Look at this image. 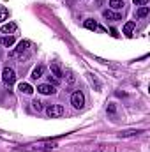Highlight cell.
<instances>
[{
	"label": "cell",
	"mask_w": 150,
	"mask_h": 152,
	"mask_svg": "<svg viewBox=\"0 0 150 152\" xmlns=\"http://www.w3.org/2000/svg\"><path fill=\"white\" fill-rule=\"evenodd\" d=\"M108 112H110V113H115V112H117V108H115V104H110V106H108Z\"/></svg>",
	"instance_id": "21"
},
{
	"label": "cell",
	"mask_w": 150,
	"mask_h": 152,
	"mask_svg": "<svg viewBox=\"0 0 150 152\" xmlns=\"http://www.w3.org/2000/svg\"><path fill=\"white\" fill-rule=\"evenodd\" d=\"M134 27H136V23H134V21H127V23L124 25V34H125L127 37H131V36H133Z\"/></svg>",
	"instance_id": "7"
},
{
	"label": "cell",
	"mask_w": 150,
	"mask_h": 152,
	"mask_svg": "<svg viewBox=\"0 0 150 152\" xmlns=\"http://www.w3.org/2000/svg\"><path fill=\"white\" fill-rule=\"evenodd\" d=\"M46 113H48L50 118H58V117H62V115L66 113V110H64L62 104H51V106L46 108Z\"/></svg>",
	"instance_id": "1"
},
{
	"label": "cell",
	"mask_w": 150,
	"mask_h": 152,
	"mask_svg": "<svg viewBox=\"0 0 150 152\" xmlns=\"http://www.w3.org/2000/svg\"><path fill=\"white\" fill-rule=\"evenodd\" d=\"M138 133H141V131H124V133H120V136L122 138H127V136H136Z\"/></svg>",
	"instance_id": "17"
},
{
	"label": "cell",
	"mask_w": 150,
	"mask_h": 152,
	"mask_svg": "<svg viewBox=\"0 0 150 152\" xmlns=\"http://www.w3.org/2000/svg\"><path fill=\"white\" fill-rule=\"evenodd\" d=\"M14 30H16V23H5V25L2 27V32H4V34L14 32Z\"/></svg>",
	"instance_id": "14"
},
{
	"label": "cell",
	"mask_w": 150,
	"mask_h": 152,
	"mask_svg": "<svg viewBox=\"0 0 150 152\" xmlns=\"http://www.w3.org/2000/svg\"><path fill=\"white\" fill-rule=\"evenodd\" d=\"M39 94H44V96H50V94H55V87L51 83H41L37 87Z\"/></svg>",
	"instance_id": "5"
},
{
	"label": "cell",
	"mask_w": 150,
	"mask_h": 152,
	"mask_svg": "<svg viewBox=\"0 0 150 152\" xmlns=\"http://www.w3.org/2000/svg\"><path fill=\"white\" fill-rule=\"evenodd\" d=\"M42 73H44V66H37V67L32 71V80H37V78H41V76H42Z\"/></svg>",
	"instance_id": "12"
},
{
	"label": "cell",
	"mask_w": 150,
	"mask_h": 152,
	"mask_svg": "<svg viewBox=\"0 0 150 152\" xmlns=\"http://www.w3.org/2000/svg\"><path fill=\"white\" fill-rule=\"evenodd\" d=\"M103 16H104L106 20H110V21H117V20H122V16H120L118 12H113L111 9H106V11H103Z\"/></svg>",
	"instance_id": "6"
},
{
	"label": "cell",
	"mask_w": 150,
	"mask_h": 152,
	"mask_svg": "<svg viewBox=\"0 0 150 152\" xmlns=\"http://www.w3.org/2000/svg\"><path fill=\"white\" fill-rule=\"evenodd\" d=\"M149 12H150V7H149V5H141V7L136 11V16H138V18H145Z\"/></svg>",
	"instance_id": "10"
},
{
	"label": "cell",
	"mask_w": 150,
	"mask_h": 152,
	"mask_svg": "<svg viewBox=\"0 0 150 152\" xmlns=\"http://www.w3.org/2000/svg\"><path fill=\"white\" fill-rule=\"evenodd\" d=\"M134 2V5H147L149 4V0H133Z\"/></svg>",
	"instance_id": "20"
},
{
	"label": "cell",
	"mask_w": 150,
	"mask_h": 152,
	"mask_svg": "<svg viewBox=\"0 0 150 152\" xmlns=\"http://www.w3.org/2000/svg\"><path fill=\"white\" fill-rule=\"evenodd\" d=\"M110 5H111V9H122L124 7V0H110Z\"/></svg>",
	"instance_id": "15"
},
{
	"label": "cell",
	"mask_w": 150,
	"mask_h": 152,
	"mask_svg": "<svg viewBox=\"0 0 150 152\" xmlns=\"http://www.w3.org/2000/svg\"><path fill=\"white\" fill-rule=\"evenodd\" d=\"M32 108L37 110V112H41V110H42V103H41L39 99H34V101H32Z\"/></svg>",
	"instance_id": "18"
},
{
	"label": "cell",
	"mask_w": 150,
	"mask_h": 152,
	"mask_svg": "<svg viewBox=\"0 0 150 152\" xmlns=\"http://www.w3.org/2000/svg\"><path fill=\"white\" fill-rule=\"evenodd\" d=\"M83 25H85V28H88V30H97V28H99V27H97V23H95L94 20H85V23H83Z\"/></svg>",
	"instance_id": "13"
},
{
	"label": "cell",
	"mask_w": 150,
	"mask_h": 152,
	"mask_svg": "<svg viewBox=\"0 0 150 152\" xmlns=\"http://www.w3.org/2000/svg\"><path fill=\"white\" fill-rule=\"evenodd\" d=\"M28 48H30V41H21V42L18 44V48H16L14 51H11V53H9V57H18L20 53H23V51H25V50H28Z\"/></svg>",
	"instance_id": "4"
},
{
	"label": "cell",
	"mask_w": 150,
	"mask_h": 152,
	"mask_svg": "<svg viewBox=\"0 0 150 152\" xmlns=\"http://www.w3.org/2000/svg\"><path fill=\"white\" fill-rule=\"evenodd\" d=\"M50 69H51V75L55 76L57 80H60V78L64 76V73H62V69H60V66H58V64H51V67H50Z\"/></svg>",
	"instance_id": "8"
},
{
	"label": "cell",
	"mask_w": 150,
	"mask_h": 152,
	"mask_svg": "<svg viewBox=\"0 0 150 152\" xmlns=\"http://www.w3.org/2000/svg\"><path fill=\"white\" fill-rule=\"evenodd\" d=\"M74 75H73V71H67V81H69V83H74Z\"/></svg>",
	"instance_id": "19"
},
{
	"label": "cell",
	"mask_w": 150,
	"mask_h": 152,
	"mask_svg": "<svg viewBox=\"0 0 150 152\" xmlns=\"http://www.w3.org/2000/svg\"><path fill=\"white\" fill-rule=\"evenodd\" d=\"M2 80L5 81V85H7V87L14 85V81H16V73H14V69L5 67V69H4V73H2Z\"/></svg>",
	"instance_id": "3"
},
{
	"label": "cell",
	"mask_w": 150,
	"mask_h": 152,
	"mask_svg": "<svg viewBox=\"0 0 150 152\" xmlns=\"http://www.w3.org/2000/svg\"><path fill=\"white\" fill-rule=\"evenodd\" d=\"M0 42H2L4 46H7V48H11V46L14 44V36H4Z\"/></svg>",
	"instance_id": "11"
},
{
	"label": "cell",
	"mask_w": 150,
	"mask_h": 152,
	"mask_svg": "<svg viewBox=\"0 0 150 152\" xmlns=\"http://www.w3.org/2000/svg\"><path fill=\"white\" fill-rule=\"evenodd\" d=\"M71 104L78 108V110H81L83 106H85V96H83V92H79V90H76L74 94L71 96Z\"/></svg>",
	"instance_id": "2"
},
{
	"label": "cell",
	"mask_w": 150,
	"mask_h": 152,
	"mask_svg": "<svg viewBox=\"0 0 150 152\" xmlns=\"http://www.w3.org/2000/svg\"><path fill=\"white\" fill-rule=\"evenodd\" d=\"M7 18H9V11H7L5 7H2V9H0V21H5Z\"/></svg>",
	"instance_id": "16"
},
{
	"label": "cell",
	"mask_w": 150,
	"mask_h": 152,
	"mask_svg": "<svg viewBox=\"0 0 150 152\" xmlns=\"http://www.w3.org/2000/svg\"><path fill=\"white\" fill-rule=\"evenodd\" d=\"M20 92H23V94H32L34 92V88H32V85L30 83H20Z\"/></svg>",
	"instance_id": "9"
}]
</instances>
